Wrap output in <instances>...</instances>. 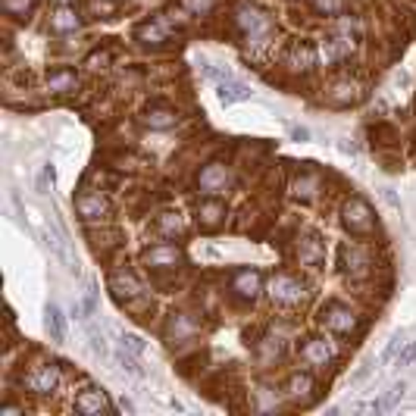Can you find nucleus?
Returning a JSON list of instances; mask_svg holds the SVG:
<instances>
[{
    "label": "nucleus",
    "mask_w": 416,
    "mask_h": 416,
    "mask_svg": "<svg viewBox=\"0 0 416 416\" xmlns=\"http://www.w3.org/2000/svg\"><path fill=\"white\" fill-rule=\"evenodd\" d=\"M144 263L157 272H166V269H176L182 263V251L176 244H153L144 251Z\"/></svg>",
    "instance_id": "nucleus-10"
},
{
    "label": "nucleus",
    "mask_w": 416,
    "mask_h": 416,
    "mask_svg": "<svg viewBox=\"0 0 416 416\" xmlns=\"http://www.w3.org/2000/svg\"><path fill=\"white\" fill-rule=\"evenodd\" d=\"M401 397H403V382H397V385H391V388L385 391L382 397H376V401H369V403H360V410H369V413H385V410H394L397 403H401Z\"/></svg>",
    "instance_id": "nucleus-20"
},
{
    "label": "nucleus",
    "mask_w": 416,
    "mask_h": 416,
    "mask_svg": "<svg viewBox=\"0 0 416 416\" xmlns=\"http://www.w3.org/2000/svg\"><path fill=\"white\" fill-rule=\"evenodd\" d=\"M332 347H328V341L326 338H307L301 344V360L307 366H328L332 363Z\"/></svg>",
    "instance_id": "nucleus-14"
},
{
    "label": "nucleus",
    "mask_w": 416,
    "mask_h": 416,
    "mask_svg": "<svg viewBox=\"0 0 416 416\" xmlns=\"http://www.w3.org/2000/svg\"><path fill=\"white\" fill-rule=\"evenodd\" d=\"M85 66H88V69H103V66H110V51H94L88 60H85Z\"/></svg>",
    "instance_id": "nucleus-34"
},
{
    "label": "nucleus",
    "mask_w": 416,
    "mask_h": 416,
    "mask_svg": "<svg viewBox=\"0 0 416 416\" xmlns=\"http://www.w3.org/2000/svg\"><path fill=\"white\" fill-rule=\"evenodd\" d=\"M263 288V276L257 269H238L232 276V291L241 297V301H253Z\"/></svg>",
    "instance_id": "nucleus-12"
},
{
    "label": "nucleus",
    "mask_w": 416,
    "mask_h": 416,
    "mask_svg": "<svg viewBox=\"0 0 416 416\" xmlns=\"http://www.w3.org/2000/svg\"><path fill=\"white\" fill-rule=\"evenodd\" d=\"M341 222H344V228L351 235H369L372 226H376L372 210H369V203H366L363 197H351V201H344V207H341Z\"/></svg>",
    "instance_id": "nucleus-3"
},
{
    "label": "nucleus",
    "mask_w": 416,
    "mask_h": 416,
    "mask_svg": "<svg viewBox=\"0 0 416 416\" xmlns=\"http://www.w3.org/2000/svg\"><path fill=\"white\" fill-rule=\"evenodd\" d=\"M322 326L332 328L335 335H347L357 328V316H353L344 303H326V307H322Z\"/></svg>",
    "instance_id": "nucleus-8"
},
{
    "label": "nucleus",
    "mask_w": 416,
    "mask_h": 416,
    "mask_svg": "<svg viewBox=\"0 0 416 416\" xmlns=\"http://www.w3.org/2000/svg\"><path fill=\"white\" fill-rule=\"evenodd\" d=\"M76 213L85 226H94V222H103L110 216V201L94 188H82L76 194Z\"/></svg>",
    "instance_id": "nucleus-2"
},
{
    "label": "nucleus",
    "mask_w": 416,
    "mask_h": 416,
    "mask_svg": "<svg viewBox=\"0 0 416 416\" xmlns=\"http://www.w3.org/2000/svg\"><path fill=\"white\" fill-rule=\"evenodd\" d=\"M222 219H226V207H222L216 197H210V201H203L201 203V210H197V222H201L203 228H219L222 226Z\"/></svg>",
    "instance_id": "nucleus-19"
},
{
    "label": "nucleus",
    "mask_w": 416,
    "mask_h": 416,
    "mask_svg": "<svg viewBox=\"0 0 416 416\" xmlns=\"http://www.w3.org/2000/svg\"><path fill=\"white\" fill-rule=\"evenodd\" d=\"M416 360V341H407V344L401 347V353L394 357V366H410Z\"/></svg>",
    "instance_id": "nucleus-32"
},
{
    "label": "nucleus",
    "mask_w": 416,
    "mask_h": 416,
    "mask_svg": "<svg viewBox=\"0 0 416 416\" xmlns=\"http://www.w3.org/2000/svg\"><path fill=\"white\" fill-rule=\"evenodd\" d=\"M232 172L226 169L222 163H207L201 172H197V191L201 194H207V197H219V194H226L228 188H232Z\"/></svg>",
    "instance_id": "nucleus-4"
},
{
    "label": "nucleus",
    "mask_w": 416,
    "mask_h": 416,
    "mask_svg": "<svg viewBox=\"0 0 416 416\" xmlns=\"http://www.w3.org/2000/svg\"><path fill=\"white\" fill-rule=\"evenodd\" d=\"M319 188H322V178L316 176V172H303V176H297V182L291 185L294 197H301V201H313V197L319 194Z\"/></svg>",
    "instance_id": "nucleus-22"
},
{
    "label": "nucleus",
    "mask_w": 416,
    "mask_h": 416,
    "mask_svg": "<svg viewBox=\"0 0 416 416\" xmlns=\"http://www.w3.org/2000/svg\"><path fill=\"white\" fill-rule=\"evenodd\" d=\"M47 328H51L53 341H63L66 338V316L57 303H47Z\"/></svg>",
    "instance_id": "nucleus-27"
},
{
    "label": "nucleus",
    "mask_w": 416,
    "mask_h": 416,
    "mask_svg": "<svg viewBox=\"0 0 416 416\" xmlns=\"http://www.w3.org/2000/svg\"><path fill=\"white\" fill-rule=\"evenodd\" d=\"M357 97H360L357 85H353V82H338L332 88V94H328V101H332L335 107H347V103H353Z\"/></svg>",
    "instance_id": "nucleus-26"
},
{
    "label": "nucleus",
    "mask_w": 416,
    "mask_h": 416,
    "mask_svg": "<svg viewBox=\"0 0 416 416\" xmlns=\"http://www.w3.org/2000/svg\"><path fill=\"white\" fill-rule=\"evenodd\" d=\"M310 394H313V378H310L307 372H294V376L288 378V397L303 403V401H310Z\"/></svg>",
    "instance_id": "nucleus-23"
},
{
    "label": "nucleus",
    "mask_w": 416,
    "mask_h": 416,
    "mask_svg": "<svg viewBox=\"0 0 416 416\" xmlns=\"http://www.w3.org/2000/svg\"><path fill=\"white\" fill-rule=\"evenodd\" d=\"M26 410L16 407V403H7V407H0V416H22Z\"/></svg>",
    "instance_id": "nucleus-37"
},
{
    "label": "nucleus",
    "mask_w": 416,
    "mask_h": 416,
    "mask_svg": "<svg viewBox=\"0 0 416 416\" xmlns=\"http://www.w3.org/2000/svg\"><path fill=\"white\" fill-rule=\"evenodd\" d=\"M182 228H185V222H182V216H178V213H163L157 219V232L166 235V238H176V235H182Z\"/></svg>",
    "instance_id": "nucleus-28"
},
{
    "label": "nucleus",
    "mask_w": 416,
    "mask_h": 416,
    "mask_svg": "<svg viewBox=\"0 0 416 416\" xmlns=\"http://www.w3.org/2000/svg\"><path fill=\"white\" fill-rule=\"evenodd\" d=\"M78 26H82V19H78V13L72 7H60L57 13L51 16V28H53V32L66 35V32H76Z\"/></svg>",
    "instance_id": "nucleus-24"
},
{
    "label": "nucleus",
    "mask_w": 416,
    "mask_h": 416,
    "mask_svg": "<svg viewBox=\"0 0 416 416\" xmlns=\"http://www.w3.org/2000/svg\"><path fill=\"white\" fill-rule=\"evenodd\" d=\"M119 347H122V351H128V353H135V357H138V353L144 351V341H141L138 335H119Z\"/></svg>",
    "instance_id": "nucleus-31"
},
{
    "label": "nucleus",
    "mask_w": 416,
    "mask_h": 416,
    "mask_svg": "<svg viewBox=\"0 0 416 416\" xmlns=\"http://www.w3.org/2000/svg\"><path fill=\"white\" fill-rule=\"evenodd\" d=\"M78 88V76L72 69H53L47 76V91L51 94H69V91Z\"/></svg>",
    "instance_id": "nucleus-21"
},
{
    "label": "nucleus",
    "mask_w": 416,
    "mask_h": 416,
    "mask_svg": "<svg viewBox=\"0 0 416 416\" xmlns=\"http://www.w3.org/2000/svg\"><path fill=\"white\" fill-rule=\"evenodd\" d=\"M341 266H344V272H351V276H366V272H369V257H366L363 247L344 244L341 247Z\"/></svg>",
    "instance_id": "nucleus-15"
},
{
    "label": "nucleus",
    "mask_w": 416,
    "mask_h": 416,
    "mask_svg": "<svg viewBox=\"0 0 416 416\" xmlns=\"http://www.w3.org/2000/svg\"><path fill=\"white\" fill-rule=\"evenodd\" d=\"M216 91H219V101L222 103H238V101H247V97L253 94L251 85L238 82L235 76H226L222 82H216Z\"/></svg>",
    "instance_id": "nucleus-17"
},
{
    "label": "nucleus",
    "mask_w": 416,
    "mask_h": 416,
    "mask_svg": "<svg viewBox=\"0 0 416 416\" xmlns=\"http://www.w3.org/2000/svg\"><path fill=\"white\" fill-rule=\"evenodd\" d=\"M110 410H113V403L107 401V394H103L101 388L88 385L85 391H78V397H76V413H82V416H101V413H110Z\"/></svg>",
    "instance_id": "nucleus-9"
},
{
    "label": "nucleus",
    "mask_w": 416,
    "mask_h": 416,
    "mask_svg": "<svg viewBox=\"0 0 416 416\" xmlns=\"http://www.w3.org/2000/svg\"><path fill=\"white\" fill-rule=\"evenodd\" d=\"M235 22H238V28L244 32L247 44L253 47H263L272 41V22L266 13H260L257 7H251V3H241L238 10H235Z\"/></svg>",
    "instance_id": "nucleus-1"
},
{
    "label": "nucleus",
    "mask_w": 416,
    "mask_h": 416,
    "mask_svg": "<svg viewBox=\"0 0 416 416\" xmlns=\"http://www.w3.org/2000/svg\"><path fill=\"white\" fill-rule=\"evenodd\" d=\"M135 38L141 41V44H163L166 41V32H163V26L160 22H144V26H138L135 28Z\"/></svg>",
    "instance_id": "nucleus-25"
},
{
    "label": "nucleus",
    "mask_w": 416,
    "mask_h": 416,
    "mask_svg": "<svg viewBox=\"0 0 416 416\" xmlns=\"http://www.w3.org/2000/svg\"><path fill=\"white\" fill-rule=\"evenodd\" d=\"M194 332H197V322L191 319L188 313H172V316H169V326H166V338H169L172 344H182V341H188Z\"/></svg>",
    "instance_id": "nucleus-16"
},
{
    "label": "nucleus",
    "mask_w": 416,
    "mask_h": 416,
    "mask_svg": "<svg viewBox=\"0 0 416 416\" xmlns=\"http://www.w3.org/2000/svg\"><path fill=\"white\" fill-rule=\"evenodd\" d=\"M403 344H407V341H403L401 335H394V338L388 341V347L382 351V360H385V363H394V357L401 353V347H403Z\"/></svg>",
    "instance_id": "nucleus-33"
},
{
    "label": "nucleus",
    "mask_w": 416,
    "mask_h": 416,
    "mask_svg": "<svg viewBox=\"0 0 416 416\" xmlns=\"http://www.w3.org/2000/svg\"><path fill=\"white\" fill-rule=\"evenodd\" d=\"M313 7L319 10V13L332 16V13H341V0H313Z\"/></svg>",
    "instance_id": "nucleus-35"
},
{
    "label": "nucleus",
    "mask_w": 416,
    "mask_h": 416,
    "mask_svg": "<svg viewBox=\"0 0 416 416\" xmlns=\"http://www.w3.org/2000/svg\"><path fill=\"white\" fill-rule=\"evenodd\" d=\"M285 66H288V72H310L316 66V47L307 41H294L285 53Z\"/></svg>",
    "instance_id": "nucleus-11"
},
{
    "label": "nucleus",
    "mask_w": 416,
    "mask_h": 416,
    "mask_svg": "<svg viewBox=\"0 0 416 416\" xmlns=\"http://www.w3.org/2000/svg\"><path fill=\"white\" fill-rule=\"evenodd\" d=\"M288 132H291V135H294V138H297V141H307V138H310V132H307V128H297V126H291V128H288Z\"/></svg>",
    "instance_id": "nucleus-38"
},
{
    "label": "nucleus",
    "mask_w": 416,
    "mask_h": 416,
    "mask_svg": "<svg viewBox=\"0 0 416 416\" xmlns=\"http://www.w3.org/2000/svg\"><path fill=\"white\" fill-rule=\"evenodd\" d=\"M110 291H113V297L119 303H126V307H132L135 301H141L144 297V285L138 282V276L135 272H128V269H116V272H110Z\"/></svg>",
    "instance_id": "nucleus-6"
},
{
    "label": "nucleus",
    "mask_w": 416,
    "mask_h": 416,
    "mask_svg": "<svg viewBox=\"0 0 416 416\" xmlns=\"http://www.w3.org/2000/svg\"><path fill=\"white\" fill-rule=\"evenodd\" d=\"M141 122H144L147 128H157V132H166V128H172L178 122V113L172 107H147L144 116H141Z\"/></svg>",
    "instance_id": "nucleus-18"
},
{
    "label": "nucleus",
    "mask_w": 416,
    "mask_h": 416,
    "mask_svg": "<svg viewBox=\"0 0 416 416\" xmlns=\"http://www.w3.org/2000/svg\"><path fill=\"white\" fill-rule=\"evenodd\" d=\"M35 3H38V0H3V13H10V16H28L35 10Z\"/></svg>",
    "instance_id": "nucleus-30"
},
{
    "label": "nucleus",
    "mask_w": 416,
    "mask_h": 416,
    "mask_svg": "<svg viewBox=\"0 0 416 416\" xmlns=\"http://www.w3.org/2000/svg\"><path fill=\"white\" fill-rule=\"evenodd\" d=\"M269 297L276 303H282V307H294V303H301L307 297V291H303L301 278L288 276V272H276L269 278Z\"/></svg>",
    "instance_id": "nucleus-5"
},
{
    "label": "nucleus",
    "mask_w": 416,
    "mask_h": 416,
    "mask_svg": "<svg viewBox=\"0 0 416 416\" xmlns=\"http://www.w3.org/2000/svg\"><path fill=\"white\" fill-rule=\"evenodd\" d=\"M301 263H307V266H319L322 263V244L316 238L301 241Z\"/></svg>",
    "instance_id": "nucleus-29"
},
{
    "label": "nucleus",
    "mask_w": 416,
    "mask_h": 416,
    "mask_svg": "<svg viewBox=\"0 0 416 416\" xmlns=\"http://www.w3.org/2000/svg\"><path fill=\"white\" fill-rule=\"evenodd\" d=\"M353 44H357V38L347 32H335L332 38H326V44H322V60L326 63H338V60L351 57Z\"/></svg>",
    "instance_id": "nucleus-13"
},
{
    "label": "nucleus",
    "mask_w": 416,
    "mask_h": 416,
    "mask_svg": "<svg viewBox=\"0 0 416 416\" xmlns=\"http://www.w3.org/2000/svg\"><path fill=\"white\" fill-rule=\"evenodd\" d=\"M57 385H60V366H53V363L35 366L26 376V388L35 391V394H51V391H57Z\"/></svg>",
    "instance_id": "nucleus-7"
},
{
    "label": "nucleus",
    "mask_w": 416,
    "mask_h": 416,
    "mask_svg": "<svg viewBox=\"0 0 416 416\" xmlns=\"http://www.w3.org/2000/svg\"><path fill=\"white\" fill-rule=\"evenodd\" d=\"M188 3V10H194V13H207L210 7H213V0H185Z\"/></svg>",
    "instance_id": "nucleus-36"
}]
</instances>
